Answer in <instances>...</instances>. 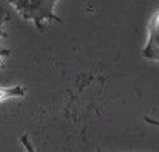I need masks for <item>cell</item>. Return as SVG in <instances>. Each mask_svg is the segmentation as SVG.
<instances>
[{"label":"cell","mask_w":159,"mask_h":152,"mask_svg":"<svg viewBox=\"0 0 159 152\" xmlns=\"http://www.w3.org/2000/svg\"><path fill=\"white\" fill-rule=\"evenodd\" d=\"M142 53L145 59L159 63V11L148 22Z\"/></svg>","instance_id":"1"},{"label":"cell","mask_w":159,"mask_h":152,"mask_svg":"<svg viewBox=\"0 0 159 152\" xmlns=\"http://www.w3.org/2000/svg\"><path fill=\"white\" fill-rule=\"evenodd\" d=\"M24 94V89L21 86L0 87V102L12 97L20 96Z\"/></svg>","instance_id":"2"},{"label":"cell","mask_w":159,"mask_h":152,"mask_svg":"<svg viewBox=\"0 0 159 152\" xmlns=\"http://www.w3.org/2000/svg\"><path fill=\"white\" fill-rule=\"evenodd\" d=\"M20 143L24 146V148L25 149L26 152H36L26 135H24L21 136Z\"/></svg>","instance_id":"3"},{"label":"cell","mask_w":159,"mask_h":152,"mask_svg":"<svg viewBox=\"0 0 159 152\" xmlns=\"http://www.w3.org/2000/svg\"><path fill=\"white\" fill-rule=\"evenodd\" d=\"M143 120H145V122L150 125H153V126H156L159 127V120H157L155 118H153L147 116H145L143 117Z\"/></svg>","instance_id":"4"}]
</instances>
